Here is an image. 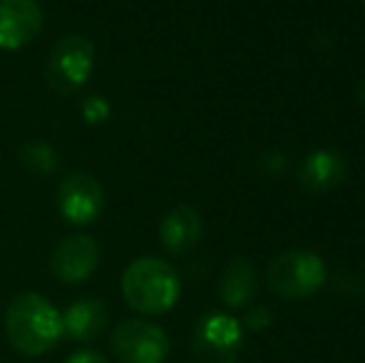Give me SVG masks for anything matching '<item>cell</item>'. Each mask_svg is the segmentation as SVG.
I'll list each match as a JSON object with an SVG mask.
<instances>
[{
    "label": "cell",
    "mask_w": 365,
    "mask_h": 363,
    "mask_svg": "<svg viewBox=\"0 0 365 363\" xmlns=\"http://www.w3.org/2000/svg\"><path fill=\"white\" fill-rule=\"evenodd\" d=\"M5 334L23 356H43L63 339V314L35 291L18 294L5 311Z\"/></svg>",
    "instance_id": "1"
},
{
    "label": "cell",
    "mask_w": 365,
    "mask_h": 363,
    "mask_svg": "<svg viewBox=\"0 0 365 363\" xmlns=\"http://www.w3.org/2000/svg\"><path fill=\"white\" fill-rule=\"evenodd\" d=\"M179 276L169 262L159 257H142L132 262L122 276V296L137 314H167L179 299Z\"/></svg>",
    "instance_id": "2"
},
{
    "label": "cell",
    "mask_w": 365,
    "mask_h": 363,
    "mask_svg": "<svg viewBox=\"0 0 365 363\" xmlns=\"http://www.w3.org/2000/svg\"><path fill=\"white\" fill-rule=\"evenodd\" d=\"M326 264L316 252L289 249L281 252L266 269V279L276 296L281 299H308L326 284Z\"/></svg>",
    "instance_id": "3"
},
{
    "label": "cell",
    "mask_w": 365,
    "mask_h": 363,
    "mask_svg": "<svg viewBox=\"0 0 365 363\" xmlns=\"http://www.w3.org/2000/svg\"><path fill=\"white\" fill-rule=\"evenodd\" d=\"M95 70V45L85 35L70 33L53 45L48 55L45 78L58 95H75Z\"/></svg>",
    "instance_id": "4"
},
{
    "label": "cell",
    "mask_w": 365,
    "mask_h": 363,
    "mask_svg": "<svg viewBox=\"0 0 365 363\" xmlns=\"http://www.w3.org/2000/svg\"><path fill=\"white\" fill-rule=\"evenodd\" d=\"M241 324L229 314L212 311L202 316L192 334V354L197 363H234L241 351Z\"/></svg>",
    "instance_id": "5"
},
{
    "label": "cell",
    "mask_w": 365,
    "mask_h": 363,
    "mask_svg": "<svg viewBox=\"0 0 365 363\" xmlns=\"http://www.w3.org/2000/svg\"><path fill=\"white\" fill-rule=\"evenodd\" d=\"M112 351L122 363H164L169 339L162 326L142 319H127L112 331Z\"/></svg>",
    "instance_id": "6"
},
{
    "label": "cell",
    "mask_w": 365,
    "mask_h": 363,
    "mask_svg": "<svg viewBox=\"0 0 365 363\" xmlns=\"http://www.w3.org/2000/svg\"><path fill=\"white\" fill-rule=\"evenodd\" d=\"M105 192L90 172H73L58 189V209L70 224H92L102 214Z\"/></svg>",
    "instance_id": "7"
},
{
    "label": "cell",
    "mask_w": 365,
    "mask_h": 363,
    "mask_svg": "<svg viewBox=\"0 0 365 363\" xmlns=\"http://www.w3.org/2000/svg\"><path fill=\"white\" fill-rule=\"evenodd\" d=\"M100 264V244L90 234H73L55 247L50 257V269L55 279L65 284H82L95 274Z\"/></svg>",
    "instance_id": "8"
},
{
    "label": "cell",
    "mask_w": 365,
    "mask_h": 363,
    "mask_svg": "<svg viewBox=\"0 0 365 363\" xmlns=\"http://www.w3.org/2000/svg\"><path fill=\"white\" fill-rule=\"evenodd\" d=\"M38 0H0V50H18L33 43L43 30Z\"/></svg>",
    "instance_id": "9"
},
{
    "label": "cell",
    "mask_w": 365,
    "mask_h": 363,
    "mask_svg": "<svg viewBox=\"0 0 365 363\" xmlns=\"http://www.w3.org/2000/svg\"><path fill=\"white\" fill-rule=\"evenodd\" d=\"M204 232L202 217L194 207H174L167 217L162 219V227H159V242H162L164 252L172 254V257H182V254L192 252L199 244Z\"/></svg>",
    "instance_id": "10"
},
{
    "label": "cell",
    "mask_w": 365,
    "mask_h": 363,
    "mask_svg": "<svg viewBox=\"0 0 365 363\" xmlns=\"http://www.w3.org/2000/svg\"><path fill=\"white\" fill-rule=\"evenodd\" d=\"M110 311L100 299H77L63 314V334L73 341H95L105 334Z\"/></svg>",
    "instance_id": "11"
},
{
    "label": "cell",
    "mask_w": 365,
    "mask_h": 363,
    "mask_svg": "<svg viewBox=\"0 0 365 363\" xmlns=\"http://www.w3.org/2000/svg\"><path fill=\"white\" fill-rule=\"evenodd\" d=\"M346 177V160L336 150H316L301 162L298 180L308 192H331Z\"/></svg>",
    "instance_id": "12"
},
{
    "label": "cell",
    "mask_w": 365,
    "mask_h": 363,
    "mask_svg": "<svg viewBox=\"0 0 365 363\" xmlns=\"http://www.w3.org/2000/svg\"><path fill=\"white\" fill-rule=\"evenodd\" d=\"M256 289H259V276H256L254 264L244 257L231 259L219 279L221 301L231 309H244L256 296Z\"/></svg>",
    "instance_id": "13"
},
{
    "label": "cell",
    "mask_w": 365,
    "mask_h": 363,
    "mask_svg": "<svg viewBox=\"0 0 365 363\" xmlns=\"http://www.w3.org/2000/svg\"><path fill=\"white\" fill-rule=\"evenodd\" d=\"M20 160L25 167H30L38 175H50V172L58 167V157L55 150L45 142H28V145L20 150Z\"/></svg>",
    "instance_id": "14"
},
{
    "label": "cell",
    "mask_w": 365,
    "mask_h": 363,
    "mask_svg": "<svg viewBox=\"0 0 365 363\" xmlns=\"http://www.w3.org/2000/svg\"><path fill=\"white\" fill-rule=\"evenodd\" d=\"M82 112H85L87 122H105L107 117H110V105H107L105 97L92 95L90 100H85V105H82Z\"/></svg>",
    "instance_id": "15"
},
{
    "label": "cell",
    "mask_w": 365,
    "mask_h": 363,
    "mask_svg": "<svg viewBox=\"0 0 365 363\" xmlns=\"http://www.w3.org/2000/svg\"><path fill=\"white\" fill-rule=\"evenodd\" d=\"M271 321H274V314H271L266 306H251V309L246 311V316H244V326H246V329H251V331H264Z\"/></svg>",
    "instance_id": "16"
},
{
    "label": "cell",
    "mask_w": 365,
    "mask_h": 363,
    "mask_svg": "<svg viewBox=\"0 0 365 363\" xmlns=\"http://www.w3.org/2000/svg\"><path fill=\"white\" fill-rule=\"evenodd\" d=\"M65 363H110L100 351H90V349H82V351H75Z\"/></svg>",
    "instance_id": "17"
},
{
    "label": "cell",
    "mask_w": 365,
    "mask_h": 363,
    "mask_svg": "<svg viewBox=\"0 0 365 363\" xmlns=\"http://www.w3.org/2000/svg\"><path fill=\"white\" fill-rule=\"evenodd\" d=\"M361 102H363V105H365V85H363V88H361Z\"/></svg>",
    "instance_id": "18"
},
{
    "label": "cell",
    "mask_w": 365,
    "mask_h": 363,
    "mask_svg": "<svg viewBox=\"0 0 365 363\" xmlns=\"http://www.w3.org/2000/svg\"><path fill=\"white\" fill-rule=\"evenodd\" d=\"M363 5H365V0H363Z\"/></svg>",
    "instance_id": "19"
}]
</instances>
